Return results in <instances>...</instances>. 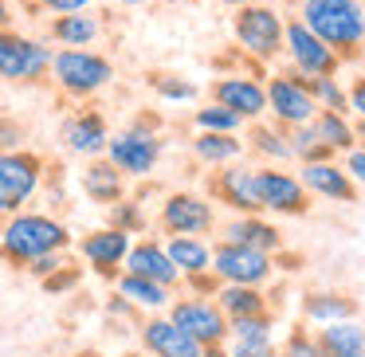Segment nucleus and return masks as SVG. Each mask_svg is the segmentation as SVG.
Segmentation results:
<instances>
[{"label":"nucleus","mask_w":365,"mask_h":357,"mask_svg":"<svg viewBox=\"0 0 365 357\" xmlns=\"http://www.w3.org/2000/svg\"><path fill=\"white\" fill-rule=\"evenodd\" d=\"M302 24L341 59L354 63L365 51V9L357 0H302Z\"/></svg>","instance_id":"obj_1"},{"label":"nucleus","mask_w":365,"mask_h":357,"mask_svg":"<svg viewBox=\"0 0 365 357\" xmlns=\"http://www.w3.org/2000/svg\"><path fill=\"white\" fill-rule=\"evenodd\" d=\"M67 244H71V232L59 220L40 216V212H20L4 224V232H0V263L24 271L32 259L63 252Z\"/></svg>","instance_id":"obj_2"},{"label":"nucleus","mask_w":365,"mask_h":357,"mask_svg":"<svg viewBox=\"0 0 365 357\" xmlns=\"http://www.w3.org/2000/svg\"><path fill=\"white\" fill-rule=\"evenodd\" d=\"M51 75H56V87L63 98H91L114 79V63L106 56H95V51L67 48L51 56Z\"/></svg>","instance_id":"obj_3"},{"label":"nucleus","mask_w":365,"mask_h":357,"mask_svg":"<svg viewBox=\"0 0 365 357\" xmlns=\"http://www.w3.org/2000/svg\"><path fill=\"white\" fill-rule=\"evenodd\" d=\"M106 157L122 169L126 177H145L153 173L161 157V134H158V118H138L126 130L106 142Z\"/></svg>","instance_id":"obj_4"},{"label":"nucleus","mask_w":365,"mask_h":357,"mask_svg":"<svg viewBox=\"0 0 365 357\" xmlns=\"http://www.w3.org/2000/svg\"><path fill=\"white\" fill-rule=\"evenodd\" d=\"M232 32H236L240 48L247 56H255L259 63H271V59L283 51V20L271 4H240L236 16H232Z\"/></svg>","instance_id":"obj_5"},{"label":"nucleus","mask_w":365,"mask_h":357,"mask_svg":"<svg viewBox=\"0 0 365 357\" xmlns=\"http://www.w3.org/2000/svg\"><path fill=\"white\" fill-rule=\"evenodd\" d=\"M205 197L212 205H224L236 216H263L259 192H255V177L247 165L240 161H224V165H212L205 173Z\"/></svg>","instance_id":"obj_6"},{"label":"nucleus","mask_w":365,"mask_h":357,"mask_svg":"<svg viewBox=\"0 0 365 357\" xmlns=\"http://www.w3.org/2000/svg\"><path fill=\"white\" fill-rule=\"evenodd\" d=\"M255 177V192H259V205L263 212H275V216H310V189L299 181L294 173H283V169H252Z\"/></svg>","instance_id":"obj_7"},{"label":"nucleus","mask_w":365,"mask_h":357,"mask_svg":"<svg viewBox=\"0 0 365 357\" xmlns=\"http://www.w3.org/2000/svg\"><path fill=\"white\" fill-rule=\"evenodd\" d=\"M212 271L224 283L263 286L275 275V255L255 252V247H240V244H232V239H216L212 244Z\"/></svg>","instance_id":"obj_8"},{"label":"nucleus","mask_w":365,"mask_h":357,"mask_svg":"<svg viewBox=\"0 0 365 357\" xmlns=\"http://www.w3.org/2000/svg\"><path fill=\"white\" fill-rule=\"evenodd\" d=\"M51 71V51L36 40H24L12 28H0V79L40 83Z\"/></svg>","instance_id":"obj_9"},{"label":"nucleus","mask_w":365,"mask_h":357,"mask_svg":"<svg viewBox=\"0 0 365 357\" xmlns=\"http://www.w3.org/2000/svg\"><path fill=\"white\" fill-rule=\"evenodd\" d=\"M169 318L200 346H228V314L216 306V299H200V294L177 299L169 306Z\"/></svg>","instance_id":"obj_10"},{"label":"nucleus","mask_w":365,"mask_h":357,"mask_svg":"<svg viewBox=\"0 0 365 357\" xmlns=\"http://www.w3.org/2000/svg\"><path fill=\"white\" fill-rule=\"evenodd\" d=\"M43 153L36 150H9L0 153V200L9 205V212H16L36 189H40V177H43Z\"/></svg>","instance_id":"obj_11"},{"label":"nucleus","mask_w":365,"mask_h":357,"mask_svg":"<svg viewBox=\"0 0 365 357\" xmlns=\"http://www.w3.org/2000/svg\"><path fill=\"white\" fill-rule=\"evenodd\" d=\"M158 228L165 236H208L216 228V212L212 200L200 197V192H173L165 197L158 216Z\"/></svg>","instance_id":"obj_12"},{"label":"nucleus","mask_w":365,"mask_h":357,"mask_svg":"<svg viewBox=\"0 0 365 357\" xmlns=\"http://www.w3.org/2000/svg\"><path fill=\"white\" fill-rule=\"evenodd\" d=\"M283 51L291 56V67L302 75H338L341 67V59L302 20H287L283 24Z\"/></svg>","instance_id":"obj_13"},{"label":"nucleus","mask_w":365,"mask_h":357,"mask_svg":"<svg viewBox=\"0 0 365 357\" xmlns=\"http://www.w3.org/2000/svg\"><path fill=\"white\" fill-rule=\"evenodd\" d=\"M59 142L67 153H79V157H98L110 142V126H106L103 110L87 106V110H75L71 118H63L59 126Z\"/></svg>","instance_id":"obj_14"},{"label":"nucleus","mask_w":365,"mask_h":357,"mask_svg":"<svg viewBox=\"0 0 365 357\" xmlns=\"http://www.w3.org/2000/svg\"><path fill=\"white\" fill-rule=\"evenodd\" d=\"M208 98L228 106V110H236L244 122L259 118L267 110V90H263V83L247 79V75H224V79H216L208 87Z\"/></svg>","instance_id":"obj_15"},{"label":"nucleus","mask_w":365,"mask_h":357,"mask_svg":"<svg viewBox=\"0 0 365 357\" xmlns=\"http://www.w3.org/2000/svg\"><path fill=\"white\" fill-rule=\"evenodd\" d=\"M79 252H83V259L91 263V267L98 271L103 279H118V267H122V259H126V252H130V236L126 232H118V228H98V232H87L83 236V244H79Z\"/></svg>","instance_id":"obj_16"},{"label":"nucleus","mask_w":365,"mask_h":357,"mask_svg":"<svg viewBox=\"0 0 365 357\" xmlns=\"http://www.w3.org/2000/svg\"><path fill=\"white\" fill-rule=\"evenodd\" d=\"M263 90H267V103H271L275 122H283V126H302V122H310V118H314V110H318L314 98H310L287 71H279Z\"/></svg>","instance_id":"obj_17"},{"label":"nucleus","mask_w":365,"mask_h":357,"mask_svg":"<svg viewBox=\"0 0 365 357\" xmlns=\"http://www.w3.org/2000/svg\"><path fill=\"white\" fill-rule=\"evenodd\" d=\"M299 181L310 189V197H326V200H338V205H354V200L361 197L354 177H349L338 161H310V165H302Z\"/></svg>","instance_id":"obj_18"},{"label":"nucleus","mask_w":365,"mask_h":357,"mask_svg":"<svg viewBox=\"0 0 365 357\" xmlns=\"http://www.w3.org/2000/svg\"><path fill=\"white\" fill-rule=\"evenodd\" d=\"M142 349L153 357H200V341H192L173 318H145L142 322Z\"/></svg>","instance_id":"obj_19"},{"label":"nucleus","mask_w":365,"mask_h":357,"mask_svg":"<svg viewBox=\"0 0 365 357\" xmlns=\"http://www.w3.org/2000/svg\"><path fill=\"white\" fill-rule=\"evenodd\" d=\"M122 263H126V271L153 279V283L169 286V291H181V286H185L181 271L173 267V259L165 255V244H158V239H142V244H134Z\"/></svg>","instance_id":"obj_20"},{"label":"nucleus","mask_w":365,"mask_h":357,"mask_svg":"<svg viewBox=\"0 0 365 357\" xmlns=\"http://www.w3.org/2000/svg\"><path fill=\"white\" fill-rule=\"evenodd\" d=\"M220 239H232L240 247H255V252H267V255H279L287 247L283 232L275 224H267L263 216H236L220 228Z\"/></svg>","instance_id":"obj_21"},{"label":"nucleus","mask_w":365,"mask_h":357,"mask_svg":"<svg viewBox=\"0 0 365 357\" xmlns=\"http://www.w3.org/2000/svg\"><path fill=\"white\" fill-rule=\"evenodd\" d=\"M83 192H87L95 205H106L110 208L114 200L126 197V173H122L118 165H114L110 157H95L87 169H83Z\"/></svg>","instance_id":"obj_22"},{"label":"nucleus","mask_w":365,"mask_h":357,"mask_svg":"<svg viewBox=\"0 0 365 357\" xmlns=\"http://www.w3.org/2000/svg\"><path fill=\"white\" fill-rule=\"evenodd\" d=\"M314 338L326 357H365V326H357L354 318L322 322V330H314Z\"/></svg>","instance_id":"obj_23"},{"label":"nucleus","mask_w":365,"mask_h":357,"mask_svg":"<svg viewBox=\"0 0 365 357\" xmlns=\"http://www.w3.org/2000/svg\"><path fill=\"white\" fill-rule=\"evenodd\" d=\"M361 306H357L354 294L341 291H307L302 294V318L307 322H341V318H357Z\"/></svg>","instance_id":"obj_24"},{"label":"nucleus","mask_w":365,"mask_h":357,"mask_svg":"<svg viewBox=\"0 0 365 357\" xmlns=\"http://www.w3.org/2000/svg\"><path fill=\"white\" fill-rule=\"evenodd\" d=\"M212 299L228 314V322L232 318H247V314H263V310H279V302H271L259 286H247V283H224Z\"/></svg>","instance_id":"obj_25"},{"label":"nucleus","mask_w":365,"mask_h":357,"mask_svg":"<svg viewBox=\"0 0 365 357\" xmlns=\"http://www.w3.org/2000/svg\"><path fill=\"white\" fill-rule=\"evenodd\" d=\"M189 150H192V157H197L205 169H212V165H224V161H236L240 153H244V145H240L236 134H224V130H200V134L189 142Z\"/></svg>","instance_id":"obj_26"},{"label":"nucleus","mask_w":365,"mask_h":357,"mask_svg":"<svg viewBox=\"0 0 365 357\" xmlns=\"http://www.w3.org/2000/svg\"><path fill=\"white\" fill-rule=\"evenodd\" d=\"M118 294H122V302H130V306H150V310H158V306H165L169 299H173V291L169 286H161V283H153V279H145V275H134V271H118Z\"/></svg>","instance_id":"obj_27"},{"label":"nucleus","mask_w":365,"mask_h":357,"mask_svg":"<svg viewBox=\"0 0 365 357\" xmlns=\"http://www.w3.org/2000/svg\"><path fill=\"white\" fill-rule=\"evenodd\" d=\"M165 255L173 259V267L185 275H197V271L212 267V247L205 244L200 236H169L165 244Z\"/></svg>","instance_id":"obj_28"},{"label":"nucleus","mask_w":365,"mask_h":357,"mask_svg":"<svg viewBox=\"0 0 365 357\" xmlns=\"http://www.w3.org/2000/svg\"><path fill=\"white\" fill-rule=\"evenodd\" d=\"M287 75L314 98L318 110H338V114L349 110V98H346V90L334 83V75H302V71H294V67H287Z\"/></svg>","instance_id":"obj_29"},{"label":"nucleus","mask_w":365,"mask_h":357,"mask_svg":"<svg viewBox=\"0 0 365 357\" xmlns=\"http://www.w3.org/2000/svg\"><path fill=\"white\" fill-rule=\"evenodd\" d=\"M279 130H283L287 145H291V157H299L302 165L338 157V150H334V145H326L322 138L314 134V126H310V122H302V126H283V122H279Z\"/></svg>","instance_id":"obj_30"},{"label":"nucleus","mask_w":365,"mask_h":357,"mask_svg":"<svg viewBox=\"0 0 365 357\" xmlns=\"http://www.w3.org/2000/svg\"><path fill=\"white\" fill-rule=\"evenodd\" d=\"M51 40H59L63 48H87L91 40H98V20L87 12H59L51 20Z\"/></svg>","instance_id":"obj_31"},{"label":"nucleus","mask_w":365,"mask_h":357,"mask_svg":"<svg viewBox=\"0 0 365 357\" xmlns=\"http://www.w3.org/2000/svg\"><path fill=\"white\" fill-rule=\"evenodd\" d=\"M244 142H247V150H252L255 157H263V161H287V157H291V145H287L279 122H259V118H252Z\"/></svg>","instance_id":"obj_32"},{"label":"nucleus","mask_w":365,"mask_h":357,"mask_svg":"<svg viewBox=\"0 0 365 357\" xmlns=\"http://www.w3.org/2000/svg\"><path fill=\"white\" fill-rule=\"evenodd\" d=\"M310 126H314V134L322 138L326 145H334L338 153H349V150L357 145V138H354V126H349V118H346V114H338V110H314Z\"/></svg>","instance_id":"obj_33"},{"label":"nucleus","mask_w":365,"mask_h":357,"mask_svg":"<svg viewBox=\"0 0 365 357\" xmlns=\"http://www.w3.org/2000/svg\"><path fill=\"white\" fill-rule=\"evenodd\" d=\"M279 357H326L322 346H318L314 330H310L307 318H299V322L291 326V333H287V341L279 346Z\"/></svg>","instance_id":"obj_34"},{"label":"nucleus","mask_w":365,"mask_h":357,"mask_svg":"<svg viewBox=\"0 0 365 357\" xmlns=\"http://www.w3.org/2000/svg\"><path fill=\"white\" fill-rule=\"evenodd\" d=\"M110 228L126 232V236H134V232H145V216H142V205L138 200H114L110 205Z\"/></svg>","instance_id":"obj_35"},{"label":"nucleus","mask_w":365,"mask_h":357,"mask_svg":"<svg viewBox=\"0 0 365 357\" xmlns=\"http://www.w3.org/2000/svg\"><path fill=\"white\" fill-rule=\"evenodd\" d=\"M145 79H150V87L158 90L161 98H173V103H189V98H197V87H192V83H185L181 75H161V71H150Z\"/></svg>","instance_id":"obj_36"},{"label":"nucleus","mask_w":365,"mask_h":357,"mask_svg":"<svg viewBox=\"0 0 365 357\" xmlns=\"http://www.w3.org/2000/svg\"><path fill=\"white\" fill-rule=\"evenodd\" d=\"M197 126L200 130H224V134H236V130L244 126V118H240L236 110H228V106L212 103V106H205V110H197Z\"/></svg>","instance_id":"obj_37"},{"label":"nucleus","mask_w":365,"mask_h":357,"mask_svg":"<svg viewBox=\"0 0 365 357\" xmlns=\"http://www.w3.org/2000/svg\"><path fill=\"white\" fill-rule=\"evenodd\" d=\"M228 357H279V346L271 333H255V338H228Z\"/></svg>","instance_id":"obj_38"},{"label":"nucleus","mask_w":365,"mask_h":357,"mask_svg":"<svg viewBox=\"0 0 365 357\" xmlns=\"http://www.w3.org/2000/svg\"><path fill=\"white\" fill-rule=\"evenodd\" d=\"M24 142H28V126H24L20 118H12V114L0 110V153L20 150Z\"/></svg>","instance_id":"obj_39"},{"label":"nucleus","mask_w":365,"mask_h":357,"mask_svg":"<svg viewBox=\"0 0 365 357\" xmlns=\"http://www.w3.org/2000/svg\"><path fill=\"white\" fill-rule=\"evenodd\" d=\"M346 173L354 177L357 189H365V150L361 145H354V150L346 153Z\"/></svg>","instance_id":"obj_40"},{"label":"nucleus","mask_w":365,"mask_h":357,"mask_svg":"<svg viewBox=\"0 0 365 357\" xmlns=\"http://www.w3.org/2000/svg\"><path fill=\"white\" fill-rule=\"evenodd\" d=\"M75 279H79V271H63V263H59L56 271H51V275H43V291H63V286H71Z\"/></svg>","instance_id":"obj_41"},{"label":"nucleus","mask_w":365,"mask_h":357,"mask_svg":"<svg viewBox=\"0 0 365 357\" xmlns=\"http://www.w3.org/2000/svg\"><path fill=\"white\" fill-rule=\"evenodd\" d=\"M346 98H349V110H357V118H365V79H354Z\"/></svg>","instance_id":"obj_42"},{"label":"nucleus","mask_w":365,"mask_h":357,"mask_svg":"<svg viewBox=\"0 0 365 357\" xmlns=\"http://www.w3.org/2000/svg\"><path fill=\"white\" fill-rule=\"evenodd\" d=\"M36 4L48 12H79V9H87L91 0H36Z\"/></svg>","instance_id":"obj_43"},{"label":"nucleus","mask_w":365,"mask_h":357,"mask_svg":"<svg viewBox=\"0 0 365 357\" xmlns=\"http://www.w3.org/2000/svg\"><path fill=\"white\" fill-rule=\"evenodd\" d=\"M200 357H228V346H205Z\"/></svg>","instance_id":"obj_44"},{"label":"nucleus","mask_w":365,"mask_h":357,"mask_svg":"<svg viewBox=\"0 0 365 357\" xmlns=\"http://www.w3.org/2000/svg\"><path fill=\"white\" fill-rule=\"evenodd\" d=\"M354 138H357V145L365 150V118H357V122H354Z\"/></svg>","instance_id":"obj_45"},{"label":"nucleus","mask_w":365,"mask_h":357,"mask_svg":"<svg viewBox=\"0 0 365 357\" xmlns=\"http://www.w3.org/2000/svg\"><path fill=\"white\" fill-rule=\"evenodd\" d=\"M9 20H12V16H9V4L0 0V28H9Z\"/></svg>","instance_id":"obj_46"},{"label":"nucleus","mask_w":365,"mask_h":357,"mask_svg":"<svg viewBox=\"0 0 365 357\" xmlns=\"http://www.w3.org/2000/svg\"><path fill=\"white\" fill-rule=\"evenodd\" d=\"M71 357H103L98 349H79V353H71Z\"/></svg>","instance_id":"obj_47"},{"label":"nucleus","mask_w":365,"mask_h":357,"mask_svg":"<svg viewBox=\"0 0 365 357\" xmlns=\"http://www.w3.org/2000/svg\"><path fill=\"white\" fill-rule=\"evenodd\" d=\"M224 4H232V9H240V4H259V0H224Z\"/></svg>","instance_id":"obj_48"},{"label":"nucleus","mask_w":365,"mask_h":357,"mask_svg":"<svg viewBox=\"0 0 365 357\" xmlns=\"http://www.w3.org/2000/svg\"><path fill=\"white\" fill-rule=\"evenodd\" d=\"M122 357H153V353H145V349H142V353H138V349H130V353H122Z\"/></svg>","instance_id":"obj_49"},{"label":"nucleus","mask_w":365,"mask_h":357,"mask_svg":"<svg viewBox=\"0 0 365 357\" xmlns=\"http://www.w3.org/2000/svg\"><path fill=\"white\" fill-rule=\"evenodd\" d=\"M4 216H9V205H4V200H0V220H4Z\"/></svg>","instance_id":"obj_50"},{"label":"nucleus","mask_w":365,"mask_h":357,"mask_svg":"<svg viewBox=\"0 0 365 357\" xmlns=\"http://www.w3.org/2000/svg\"><path fill=\"white\" fill-rule=\"evenodd\" d=\"M122 4H142V0H122Z\"/></svg>","instance_id":"obj_51"}]
</instances>
